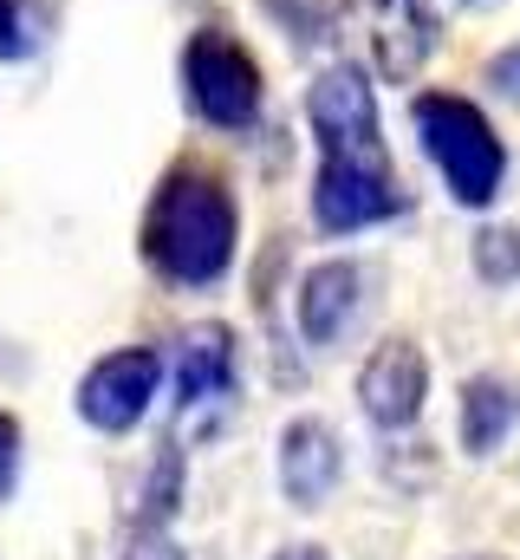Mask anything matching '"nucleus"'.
<instances>
[{"label": "nucleus", "instance_id": "4be33fe9", "mask_svg": "<svg viewBox=\"0 0 520 560\" xmlns=\"http://www.w3.org/2000/svg\"><path fill=\"white\" fill-rule=\"evenodd\" d=\"M462 7H482V0H462Z\"/></svg>", "mask_w": 520, "mask_h": 560}, {"label": "nucleus", "instance_id": "f8f14e48", "mask_svg": "<svg viewBox=\"0 0 520 560\" xmlns=\"http://www.w3.org/2000/svg\"><path fill=\"white\" fill-rule=\"evenodd\" d=\"M520 430V392L495 372H475L462 385V405H456V436L469 456H495L508 436Z\"/></svg>", "mask_w": 520, "mask_h": 560}, {"label": "nucleus", "instance_id": "412c9836", "mask_svg": "<svg viewBox=\"0 0 520 560\" xmlns=\"http://www.w3.org/2000/svg\"><path fill=\"white\" fill-rule=\"evenodd\" d=\"M462 560H495V555H462Z\"/></svg>", "mask_w": 520, "mask_h": 560}, {"label": "nucleus", "instance_id": "4468645a", "mask_svg": "<svg viewBox=\"0 0 520 560\" xmlns=\"http://www.w3.org/2000/svg\"><path fill=\"white\" fill-rule=\"evenodd\" d=\"M475 275L488 287H520V229H475Z\"/></svg>", "mask_w": 520, "mask_h": 560}, {"label": "nucleus", "instance_id": "f257e3e1", "mask_svg": "<svg viewBox=\"0 0 520 560\" xmlns=\"http://www.w3.org/2000/svg\"><path fill=\"white\" fill-rule=\"evenodd\" d=\"M137 255L176 293L222 287L241 261V202H235L228 176L209 170V163H176L143 202Z\"/></svg>", "mask_w": 520, "mask_h": 560}, {"label": "nucleus", "instance_id": "20e7f679", "mask_svg": "<svg viewBox=\"0 0 520 560\" xmlns=\"http://www.w3.org/2000/svg\"><path fill=\"white\" fill-rule=\"evenodd\" d=\"M306 202H312V229L332 235V242L385 229V222H397L410 209L403 176L390 170V156H319Z\"/></svg>", "mask_w": 520, "mask_h": 560}, {"label": "nucleus", "instance_id": "dca6fc26", "mask_svg": "<svg viewBox=\"0 0 520 560\" xmlns=\"http://www.w3.org/2000/svg\"><path fill=\"white\" fill-rule=\"evenodd\" d=\"M273 20H280V33L286 39H299V46H312V39H326V26H332V0H260Z\"/></svg>", "mask_w": 520, "mask_h": 560}, {"label": "nucleus", "instance_id": "39448f33", "mask_svg": "<svg viewBox=\"0 0 520 560\" xmlns=\"http://www.w3.org/2000/svg\"><path fill=\"white\" fill-rule=\"evenodd\" d=\"M163 378H169V365H163L156 346H118V352H105V359L85 365L72 405H79V418L92 423L98 436H130L137 423L156 411Z\"/></svg>", "mask_w": 520, "mask_h": 560}, {"label": "nucleus", "instance_id": "6ab92c4d", "mask_svg": "<svg viewBox=\"0 0 520 560\" xmlns=\"http://www.w3.org/2000/svg\"><path fill=\"white\" fill-rule=\"evenodd\" d=\"M13 482H20V418L0 411V502L13 495Z\"/></svg>", "mask_w": 520, "mask_h": 560}, {"label": "nucleus", "instance_id": "f3484780", "mask_svg": "<svg viewBox=\"0 0 520 560\" xmlns=\"http://www.w3.org/2000/svg\"><path fill=\"white\" fill-rule=\"evenodd\" d=\"M482 85L495 92V98H508V105H520V39L515 46H501L488 66H482Z\"/></svg>", "mask_w": 520, "mask_h": 560}, {"label": "nucleus", "instance_id": "2eb2a0df", "mask_svg": "<svg viewBox=\"0 0 520 560\" xmlns=\"http://www.w3.org/2000/svg\"><path fill=\"white\" fill-rule=\"evenodd\" d=\"M39 39H46L39 0H0V59H7V66H13V59H33Z\"/></svg>", "mask_w": 520, "mask_h": 560}, {"label": "nucleus", "instance_id": "a211bd4d", "mask_svg": "<svg viewBox=\"0 0 520 560\" xmlns=\"http://www.w3.org/2000/svg\"><path fill=\"white\" fill-rule=\"evenodd\" d=\"M118 560H189V555L176 548L169 528H130V541H125V555Z\"/></svg>", "mask_w": 520, "mask_h": 560}, {"label": "nucleus", "instance_id": "0eeeda50", "mask_svg": "<svg viewBox=\"0 0 520 560\" xmlns=\"http://www.w3.org/2000/svg\"><path fill=\"white\" fill-rule=\"evenodd\" d=\"M358 411L371 430H416L423 411H429V359H423V346L416 339H378L371 352H365V365H358Z\"/></svg>", "mask_w": 520, "mask_h": 560}, {"label": "nucleus", "instance_id": "9d476101", "mask_svg": "<svg viewBox=\"0 0 520 560\" xmlns=\"http://www.w3.org/2000/svg\"><path fill=\"white\" fill-rule=\"evenodd\" d=\"M365 313V268L352 255H332V261H312L299 275V293H293V319H299V339L312 352H332Z\"/></svg>", "mask_w": 520, "mask_h": 560}, {"label": "nucleus", "instance_id": "7ed1b4c3", "mask_svg": "<svg viewBox=\"0 0 520 560\" xmlns=\"http://www.w3.org/2000/svg\"><path fill=\"white\" fill-rule=\"evenodd\" d=\"M176 79H182V105L222 131V138H248L267 112V79H260V59L222 26H196L182 39V59H176Z\"/></svg>", "mask_w": 520, "mask_h": 560}, {"label": "nucleus", "instance_id": "f03ea898", "mask_svg": "<svg viewBox=\"0 0 520 560\" xmlns=\"http://www.w3.org/2000/svg\"><path fill=\"white\" fill-rule=\"evenodd\" d=\"M410 131L416 150L429 156L436 183L449 189L456 209H495L508 189V143L495 131V118L462 98V92H416L410 105Z\"/></svg>", "mask_w": 520, "mask_h": 560}, {"label": "nucleus", "instance_id": "ddd939ff", "mask_svg": "<svg viewBox=\"0 0 520 560\" xmlns=\"http://www.w3.org/2000/svg\"><path fill=\"white\" fill-rule=\"evenodd\" d=\"M182 489H189V469H182V450L176 443H163L156 450V463H150V476H143V509H137V528H169L176 522V509H182Z\"/></svg>", "mask_w": 520, "mask_h": 560}, {"label": "nucleus", "instance_id": "1a4fd4ad", "mask_svg": "<svg viewBox=\"0 0 520 560\" xmlns=\"http://www.w3.org/2000/svg\"><path fill=\"white\" fill-rule=\"evenodd\" d=\"M273 476H280L286 509L319 515L339 495V482H345V443H339V430L326 418H312V411L286 418L280 423V443H273Z\"/></svg>", "mask_w": 520, "mask_h": 560}, {"label": "nucleus", "instance_id": "9b49d317", "mask_svg": "<svg viewBox=\"0 0 520 560\" xmlns=\"http://www.w3.org/2000/svg\"><path fill=\"white\" fill-rule=\"evenodd\" d=\"M365 20H371V66H378V79L385 85H416V72L442 46L436 0H365Z\"/></svg>", "mask_w": 520, "mask_h": 560}, {"label": "nucleus", "instance_id": "aec40b11", "mask_svg": "<svg viewBox=\"0 0 520 560\" xmlns=\"http://www.w3.org/2000/svg\"><path fill=\"white\" fill-rule=\"evenodd\" d=\"M273 560H326V548H312V541H306V548H280Z\"/></svg>", "mask_w": 520, "mask_h": 560}, {"label": "nucleus", "instance_id": "423d86ee", "mask_svg": "<svg viewBox=\"0 0 520 560\" xmlns=\"http://www.w3.org/2000/svg\"><path fill=\"white\" fill-rule=\"evenodd\" d=\"M306 125L319 156H385V118H378V85L365 66L332 59L306 85Z\"/></svg>", "mask_w": 520, "mask_h": 560}, {"label": "nucleus", "instance_id": "6e6552de", "mask_svg": "<svg viewBox=\"0 0 520 560\" xmlns=\"http://www.w3.org/2000/svg\"><path fill=\"white\" fill-rule=\"evenodd\" d=\"M169 385H176V411L182 418H209V411L235 405V392H241V339H235V326H222V319L189 326L176 339Z\"/></svg>", "mask_w": 520, "mask_h": 560}]
</instances>
